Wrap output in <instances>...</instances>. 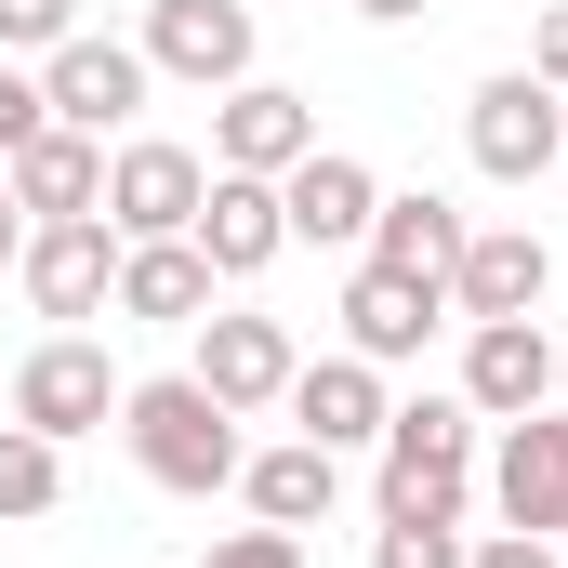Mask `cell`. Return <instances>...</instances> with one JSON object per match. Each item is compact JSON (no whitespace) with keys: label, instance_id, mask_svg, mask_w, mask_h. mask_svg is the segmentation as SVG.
I'll list each match as a JSON object with an SVG mask.
<instances>
[{"label":"cell","instance_id":"4","mask_svg":"<svg viewBox=\"0 0 568 568\" xmlns=\"http://www.w3.org/2000/svg\"><path fill=\"white\" fill-rule=\"evenodd\" d=\"M13 291L53 317V331H80V317H106L120 304V225L106 212H67V225H27V252H13Z\"/></svg>","mask_w":568,"mask_h":568},{"label":"cell","instance_id":"22","mask_svg":"<svg viewBox=\"0 0 568 568\" xmlns=\"http://www.w3.org/2000/svg\"><path fill=\"white\" fill-rule=\"evenodd\" d=\"M53 503H67V449L0 424V516H53Z\"/></svg>","mask_w":568,"mask_h":568},{"label":"cell","instance_id":"25","mask_svg":"<svg viewBox=\"0 0 568 568\" xmlns=\"http://www.w3.org/2000/svg\"><path fill=\"white\" fill-rule=\"evenodd\" d=\"M80 40V0H0V53H53Z\"/></svg>","mask_w":568,"mask_h":568},{"label":"cell","instance_id":"14","mask_svg":"<svg viewBox=\"0 0 568 568\" xmlns=\"http://www.w3.org/2000/svg\"><path fill=\"white\" fill-rule=\"evenodd\" d=\"M291 436H317V449H384V410H397V397H384V371H371V357H344V344H331V357H304V371H291Z\"/></svg>","mask_w":568,"mask_h":568},{"label":"cell","instance_id":"27","mask_svg":"<svg viewBox=\"0 0 568 568\" xmlns=\"http://www.w3.org/2000/svg\"><path fill=\"white\" fill-rule=\"evenodd\" d=\"M27 133H53V93H40V80H27V67L0 53V159H13Z\"/></svg>","mask_w":568,"mask_h":568},{"label":"cell","instance_id":"21","mask_svg":"<svg viewBox=\"0 0 568 568\" xmlns=\"http://www.w3.org/2000/svg\"><path fill=\"white\" fill-rule=\"evenodd\" d=\"M476 397L449 384V397H397L384 410V476H476Z\"/></svg>","mask_w":568,"mask_h":568},{"label":"cell","instance_id":"3","mask_svg":"<svg viewBox=\"0 0 568 568\" xmlns=\"http://www.w3.org/2000/svg\"><path fill=\"white\" fill-rule=\"evenodd\" d=\"M463 145H476L489 185H542V172L568 159V93H556V80H529V67H503V80H476Z\"/></svg>","mask_w":568,"mask_h":568},{"label":"cell","instance_id":"5","mask_svg":"<svg viewBox=\"0 0 568 568\" xmlns=\"http://www.w3.org/2000/svg\"><path fill=\"white\" fill-rule=\"evenodd\" d=\"M185 371L252 424V410H278L291 397V371H304V344H291V317H252V304H212L199 331H185Z\"/></svg>","mask_w":568,"mask_h":568},{"label":"cell","instance_id":"12","mask_svg":"<svg viewBox=\"0 0 568 568\" xmlns=\"http://www.w3.org/2000/svg\"><path fill=\"white\" fill-rule=\"evenodd\" d=\"M489 503H503V529H542V542H568V410L503 424V449H489Z\"/></svg>","mask_w":568,"mask_h":568},{"label":"cell","instance_id":"2","mask_svg":"<svg viewBox=\"0 0 568 568\" xmlns=\"http://www.w3.org/2000/svg\"><path fill=\"white\" fill-rule=\"evenodd\" d=\"M120 397H133V384L106 371V344H93V331H53V344H27V357H13V424L53 436V449H67V436H106V424H120Z\"/></svg>","mask_w":568,"mask_h":568},{"label":"cell","instance_id":"7","mask_svg":"<svg viewBox=\"0 0 568 568\" xmlns=\"http://www.w3.org/2000/svg\"><path fill=\"white\" fill-rule=\"evenodd\" d=\"M252 40H265V27H252V0H145V67H159V80H185V93H239V80H252Z\"/></svg>","mask_w":568,"mask_h":568},{"label":"cell","instance_id":"8","mask_svg":"<svg viewBox=\"0 0 568 568\" xmlns=\"http://www.w3.org/2000/svg\"><path fill=\"white\" fill-rule=\"evenodd\" d=\"M40 93H53V120H67V133H133V106L145 93H159V67H145L133 40H106V27H80V40H53V53H40Z\"/></svg>","mask_w":568,"mask_h":568},{"label":"cell","instance_id":"19","mask_svg":"<svg viewBox=\"0 0 568 568\" xmlns=\"http://www.w3.org/2000/svg\"><path fill=\"white\" fill-rule=\"evenodd\" d=\"M436 317H449V291H410V278H384V265H357V278H344V357L397 371V357L436 344Z\"/></svg>","mask_w":568,"mask_h":568},{"label":"cell","instance_id":"26","mask_svg":"<svg viewBox=\"0 0 568 568\" xmlns=\"http://www.w3.org/2000/svg\"><path fill=\"white\" fill-rule=\"evenodd\" d=\"M199 568H304V529H265V516H252V529H225Z\"/></svg>","mask_w":568,"mask_h":568},{"label":"cell","instance_id":"16","mask_svg":"<svg viewBox=\"0 0 568 568\" xmlns=\"http://www.w3.org/2000/svg\"><path fill=\"white\" fill-rule=\"evenodd\" d=\"M212 252L199 239H120V304L106 317H145V331H199L212 317Z\"/></svg>","mask_w":568,"mask_h":568},{"label":"cell","instance_id":"9","mask_svg":"<svg viewBox=\"0 0 568 568\" xmlns=\"http://www.w3.org/2000/svg\"><path fill=\"white\" fill-rule=\"evenodd\" d=\"M463 397H476V424L556 410V331L542 317H463Z\"/></svg>","mask_w":568,"mask_h":568},{"label":"cell","instance_id":"23","mask_svg":"<svg viewBox=\"0 0 568 568\" xmlns=\"http://www.w3.org/2000/svg\"><path fill=\"white\" fill-rule=\"evenodd\" d=\"M384 516L397 529H463V476H384Z\"/></svg>","mask_w":568,"mask_h":568},{"label":"cell","instance_id":"24","mask_svg":"<svg viewBox=\"0 0 568 568\" xmlns=\"http://www.w3.org/2000/svg\"><path fill=\"white\" fill-rule=\"evenodd\" d=\"M463 556H476L463 529H397V516L371 529V568H463Z\"/></svg>","mask_w":568,"mask_h":568},{"label":"cell","instance_id":"31","mask_svg":"<svg viewBox=\"0 0 568 568\" xmlns=\"http://www.w3.org/2000/svg\"><path fill=\"white\" fill-rule=\"evenodd\" d=\"M13 252H27V212H13V185H0V265H13Z\"/></svg>","mask_w":568,"mask_h":568},{"label":"cell","instance_id":"11","mask_svg":"<svg viewBox=\"0 0 568 568\" xmlns=\"http://www.w3.org/2000/svg\"><path fill=\"white\" fill-rule=\"evenodd\" d=\"M291 159H317V106H304L291 80H239V93H212V172H265V185H278Z\"/></svg>","mask_w":568,"mask_h":568},{"label":"cell","instance_id":"29","mask_svg":"<svg viewBox=\"0 0 568 568\" xmlns=\"http://www.w3.org/2000/svg\"><path fill=\"white\" fill-rule=\"evenodd\" d=\"M529 80H556V93H568V0L529 27Z\"/></svg>","mask_w":568,"mask_h":568},{"label":"cell","instance_id":"13","mask_svg":"<svg viewBox=\"0 0 568 568\" xmlns=\"http://www.w3.org/2000/svg\"><path fill=\"white\" fill-rule=\"evenodd\" d=\"M556 291V239L542 225H476L463 265H449V317H529Z\"/></svg>","mask_w":568,"mask_h":568},{"label":"cell","instance_id":"28","mask_svg":"<svg viewBox=\"0 0 568 568\" xmlns=\"http://www.w3.org/2000/svg\"><path fill=\"white\" fill-rule=\"evenodd\" d=\"M463 568H556V542H542V529H489Z\"/></svg>","mask_w":568,"mask_h":568},{"label":"cell","instance_id":"17","mask_svg":"<svg viewBox=\"0 0 568 568\" xmlns=\"http://www.w3.org/2000/svg\"><path fill=\"white\" fill-rule=\"evenodd\" d=\"M199 252H212V278H265L291 252V212H278V185L265 172H212V199H199V225H185Z\"/></svg>","mask_w":568,"mask_h":568},{"label":"cell","instance_id":"30","mask_svg":"<svg viewBox=\"0 0 568 568\" xmlns=\"http://www.w3.org/2000/svg\"><path fill=\"white\" fill-rule=\"evenodd\" d=\"M344 13H371V27H424L436 0H344Z\"/></svg>","mask_w":568,"mask_h":568},{"label":"cell","instance_id":"18","mask_svg":"<svg viewBox=\"0 0 568 568\" xmlns=\"http://www.w3.org/2000/svg\"><path fill=\"white\" fill-rule=\"evenodd\" d=\"M0 185H13V212H27V225H67V212H106V145L53 120V133H27L13 159H0Z\"/></svg>","mask_w":568,"mask_h":568},{"label":"cell","instance_id":"1","mask_svg":"<svg viewBox=\"0 0 568 568\" xmlns=\"http://www.w3.org/2000/svg\"><path fill=\"white\" fill-rule=\"evenodd\" d=\"M120 436H133V463L159 476V489H185V503H212V489H239V410L199 384V371H159V384H133L120 397Z\"/></svg>","mask_w":568,"mask_h":568},{"label":"cell","instance_id":"10","mask_svg":"<svg viewBox=\"0 0 568 568\" xmlns=\"http://www.w3.org/2000/svg\"><path fill=\"white\" fill-rule=\"evenodd\" d=\"M278 212H291V252H371L384 172L344 159V145H317V159H291V172H278Z\"/></svg>","mask_w":568,"mask_h":568},{"label":"cell","instance_id":"6","mask_svg":"<svg viewBox=\"0 0 568 568\" xmlns=\"http://www.w3.org/2000/svg\"><path fill=\"white\" fill-rule=\"evenodd\" d=\"M199 199H212V159L199 145H172V133H120L106 145V225L120 239H185Z\"/></svg>","mask_w":568,"mask_h":568},{"label":"cell","instance_id":"32","mask_svg":"<svg viewBox=\"0 0 568 568\" xmlns=\"http://www.w3.org/2000/svg\"><path fill=\"white\" fill-rule=\"evenodd\" d=\"M556 410H568V344H556Z\"/></svg>","mask_w":568,"mask_h":568},{"label":"cell","instance_id":"20","mask_svg":"<svg viewBox=\"0 0 568 568\" xmlns=\"http://www.w3.org/2000/svg\"><path fill=\"white\" fill-rule=\"evenodd\" d=\"M239 503H252L265 529H317V516L344 503V449H317V436H278V449H252V463H239Z\"/></svg>","mask_w":568,"mask_h":568},{"label":"cell","instance_id":"33","mask_svg":"<svg viewBox=\"0 0 568 568\" xmlns=\"http://www.w3.org/2000/svg\"><path fill=\"white\" fill-rule=\"evenodd\" d=\"M556 568H568V556H556Z\"/></svg>","mask_w":568,"mask_h":568},{"label":"cell","instance_id":"15","mask_svg":"<svg viewBox=\"0 0 568 568\" xmlns=\"http://www.w3.org/2000/svg\"><path fill=\"white\" fill-rule=\"evenodd\" d=\"M463 239H476V212H449L436 185H384V212H371V252H357V265H384V278H410V291H449Z\"/></svg>","mask_w":568,"mask_h":568}]
</instances>
